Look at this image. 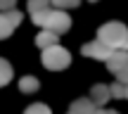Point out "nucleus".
Instances as JSON below:
<instances>
[{
	"label": "nucleus",
	"mask_w": 128,
	"mask_h": 114,
	"mask_svg": "<svg viewBox=\"0 0 128 114\" xmlns=\"http://www.w3.org/2000/svg\"><path fill=\"white\" fill-rule=\"evenodd\" d=\"M97 41L104 43L112 50H126L128 52V29L121 22H109L102 24L97 31Z\"/></svg>",
	"instance_id": "nucleus-1"
},
{
	"label": "nucleus",
	"mask_w": 128,
	"mask_h": 114,
	"mask_svg": "<svg viewBox=\"0 0 128 114\" xmlns=\"http://www.w3.org/2000/svg\"><path fill=\"white\" fill-rule=\"evenodd\" d=\"M33 24L43 26L45 31H52V33H66L71 29V17L62 10H45V12H38L33 14Z\"/></svg>",
	"instance_id": "nucleus-2"
},
{
	"label": "nucleus",
	"mask_w": 128,
	"mask_h": 114,
	"mask_svg": "<svg viewBox=\"0 0 128 114\" xmlns=\"http://www.w3.org/2000/svg\"><path fill=\"white\" fill-rule=\"evenodd\" d=\"M71 64V55L69 50H64L62 45H52L43 50V67L50 69V71H62Z\"/></svg>",
	"instance_id": "nucleus-3"
},
{
	"label": "nucleus",
	"mask_w": 128,
	"mask_h": 114,
	"mask_svg": "<svg viewBox=\"0 0 128 114\" xmlns=\"http://www.w3.org/2000/svg\"><path fill=\"white\" fill-rule=\"evenodd\" d=\"M22 22V12L19 10H10V12H0V38H7Z\"/></svg>",
	"instance_id": "nucleus-4"
},
{
	"label": "nucleus",
	"mask_w": 128,
	"mask_h": 114,
	"mask_svg": "<svg viewBox=\"0 0 128 114\" xmlns=\"http://www.w3.org/2000/svg\"><path fill=\"white\" fill-rule=\"evenodd\" d=\"M81 52L86 57H92V59H107L112 55V48H107L104 43H100V41H90V43H86V45L81 48Z\"/></svg>",
	"instance_id": "nucleus-5"
},
{
	"label": "nucleus",
	"mask_w": 128,
	"mask_h": 114,
	"mask_svg": "<svg viewBox=\"0 0 128 114\" xmlns=\"http://www.w3.org/2000/svg\"><path fill=\"white\" fill-rule=\"evenodd\" d=\"M109 86H104V83H95V86L90 88V102L95 107H102L109 102Z\"/></svg>",
	"instance_id": "nucleus-6"
},
{
	"label": "nucleus",
	"mask_w": 128,
	"mask_h": 114,
	"mask_svg": "<svg viewBox=\"0 0 128 114\" xmlns=\"http://www.w3.org/2000/svg\"><path fill=\"white\" fill-rule=\"evenodd\" d=\"M104 62H107V69H109L112 74H116V71H119V69L128 62V52H126V50H114L109 57L104 59Z\"/></svg>",
	"instance_id": "nucleus-7"
},
{
	"label": "nucleus",
	"mask_w": 128,
	"mask_h": 114,
	"mask_svg": "<svg viewBox=\"0 0 128 114\" xmlns=\"http://www.w3.org/2000/svg\"><path fill=\"white\" fill-rule=\"evenodd\" d=\"M57 33H52V31H40L36 36V45L40 48V50H45V48H52V45H57Z\"/></svg>",
	"instance_id": "nucleus-8"
},
{
	"label": "nucleus",
	"mask_w": 128,
	"mask_h": 114,
	"mask_svg": "<svg viewBox=\"0 0 128 114\" xmlns=\"http://www.w3.org/2000/svg\"><path fill=\"white\" fill-rule=\"evenodd\" d=\"M38 86H40V83H38L36 76H24L22 81H19V90L22 93H36Z\"/></svg>",
	"instance_id": "nucleus-9"
},
{
	"label": "nucleus",
	"mask_w": 128,
	"mask_h": 114,
	"mask_svg": "<svg viewBox=\"0 0 128 114\" xmlns=\"http://www.w3.org/2000/svg\"><path fill=\"white\" fill-rule=\"evenodd\" d=\"M45 10H50V0H28V12L38 14V12H45Z\"/></svg>",
	"instance_id": "nucleus-10"
},
{
	"label": "nucleus",
	"mask_w": 128,
	"mask_h": 114,
	"mask_svg": "<svg viewBox=\"0 0 128 114\" xmlns=\"http://www.w3.org/2000/svg\"><path fill=\"white\" fill-rule=\"evenodd\" d=\"M12 78V67L7 59H0V86H7Z\"/></svg>",
	"instance_id": "nucleus-11"
},
{
	"label": "nucleus",
	"mask_w": 128,
	"mask_h": 114,
	"mask_svg": "<svg viewBox=\"0 0 128 114\" xmlns=\"http://www.w3.org/2000/svg\"><path fill=\"white\" fill-rule=\"evenodd\" d=\"M24 114H52V112H50V107H48V105H43V102H36V105L26 107V109H24Z\"/></svg>",
	"instance_id": "nucleus-12"
},
{
	"label": "nucleus",
	"mask_w": 128,
	"mask_h": 114,
	"mask_svg": "<svg viewBox=\"0 0 128 114\" xmlns=\"http://www.w3.org/2000/svg\"><path fill=\"white\" fill-rule=\"evenodd\" d=\"M81 0H50V5H55L57 10H69V7H76Z\"/></svg>",
	"instance_id": "nucleus-13"
},
{
	"label": "nucleus",
	"mask_w": 128,
	"mask_h": 114,
	"mask_svg": "<svg viewBox=\"0 0 128 114\" xmlns=\"http://www.w3.org/2000/svg\"><path fill=\"white\" fill-rule=\"evenodd\" d=\"M116 81H119V83H124V86H128V62L119 69V71H116Z\"/></svg>",
	"instance_id": "nucleus-14"
},
{
	"label": "nucleus",
	"mask_w": 128,
	"mask_h": 114,
	"mask_svg": "<svg viewBox=\"0 0 128 114\" xmlns=\"http://www.w3.org/2000/svg\"><path fill=\"white\" fill-rule=\"evenodd\" d=\"M14 3H17V0H0V12H10V10H14Z\"/></svg>",
	"instance_id": "nucleus-15"
},
{
	"label": "nucleus",
	"mask_w": 128,
	"mask_h": 114,
	"mask_svg": "<svg viewBox=\"0 0 128 114\" xmlns=\"http://www.w3.org/2000/svg\"><path fill=\"white\" fill-rule=\"evenodd\" d=\"M107 112H109V109H100V107H97V109L92 112V114H107Z\"/></svg>",
	"instance_id": "nucleus-16"
},
{
	"label": "nucleus",
	"mask_w": 128,
	"mask_h": 114,
	"mask_svg": "<svg viewBox=\"0 0 128 114\" xmlns=\"http://www.w3.org/2000/svg\"><path fill=\"white\" fill-rule=\"evenodd\" d=\"M124 97L128 100V86H124Z\"/></svg>",
	"instance_id": "nucleus-17"
},
{
	"label": "nucleus",
	"mask_w": 128,
	"mask_h": 114,
	"mask_svg": "<svg viewBox=\"0 0 128 114\" xmlns=\"http://www.w3.org/2000/svg\"><path fill=\"white\" fill-rule=\"evenodd\" d=\"M107 114H119V112H112V109H109V112H107Z\"/></svg>",
	"instance_id": "nucleus-18"
},
{
	"label": "nucleus",
	"mask_w": 128,
	"mask_h": 114,
	"mask_svg": "<svg viewBox=\"0 0 128 114\" xmlns=\"http://www.w3.org/2000/svg\"><path fill=\"white\" fill-rule=\"evenodd\" d=\"M92 3H95V0H92Z\"/></svg>",
	"instance_id": "nucleus-19"
}]
</instances>
